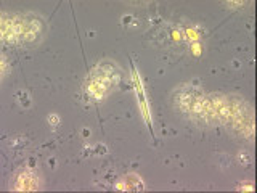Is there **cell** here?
I'll return each mask as SVG.
<instances>
[{"instance_id":"cell-6","label":"cell","mask_w":257,"mask_h":193,"mask_svg":"<svg viewBox=\"0 0 257 193\" xmlns=\"http://www.w3.org/2000/svg\"><path fill=\"white\" fill-rule=\"evenodd\" d=\"M116 190L122 191H143L145 183L137 174H127L116 183Z\"/></svg>"},{"instance_id":"cell-4","label":"cell","mask_w":257,"mask_h":193,"mask_svg":"<svg viewBox=\"0 0 257 193\" xmlns=\"http://www.w3.org/2000/svg\"><path fill=\"white\" fill-rule=\"evenodd\" d=\"M40 188H42V179L31 169H21L12 180V190L15 191H36Z\"/></svg>"},{"instance_id":"cell-8","label":"cell","mask_w":257,"mask_h":193,"mask_svg":"<svg viewBox=\"0 0 257 193\" xmlns=\"http://www.w3.org/2000/svg\"><path fill=\"white\" fill-rule=\"evenodd\" d=\"M48 123H50L52 126H58V123H60V118L56 116V115H50V116H48Z\"/></svg>"},{"instance_id":"cell-2","label":"cell","mask_w":257,"mask_h":193,"mask_svg":"<svg viewBox=\"0 0 257 193\" xmlns=\"http://www.w3.org/2000/svg\"><path fill=\"white\" fill-rule=\"evenodd\" d=\"M120 80L119 69L108 61L100 63L88 72L85 80V88L95 99H104L117 87Z\"/></svg>"},{"instance_id":"cell-3","label":"cell","mask_w":257,"mask_h":193,"mask_svg":"<svg viewBox=\"0 0 257 193\" xmlns=\"http://www.w3.org/2000/svg\"><path fill=\"white\" fill-rule=\"evenodd\" d=\"M230 100V123L228 127L236 134L252 139L254 135V113L252 107L238 95H228Z\"/></svg>"},{"instance_id":"cell-5","label":"cell","mask_w":257,"mask_h":193,"mask_svg":"<svg viewBox=\"0 0 257 193\" xmlns=\"http://www.w3.org/2000/svg\"><path fill=\"white\" fill-rule=\"evenodd\" d=\"M44 31L42 20L34 15H26V36H24V44H34L39 40Z\"/></svg>"},{"instance_id":"cell-1","label":"cell","mask_w":257,"mask_h":193,"mask_svg":"<svg viewBox=\"0 0 257 193\" xmlns=\"http://www.w3.org/2000/svg\"><path fill=\"white\" fill-rule=\"evenodd\" d=\"M174 105L182 116L201 127H214L217 123L211 95L201 90L199 87L185 84L177 88L174 95Z\"/></svg>"},{"instance_id":"cell-7","label":"cell","mask_w":257,"mask_h":193,"mask_svg":"<svg viewBox=\"0 0 257 193\" xmlns=\"http://www.w3.org/2000/svg\"><path fill=\"white\" fill-rule=\"evenodd\" d=\"M238 190H241V191H252L254 190V183L252 182H247V183H241V187L238 188Z\"/></svg>"}]
</instances>
